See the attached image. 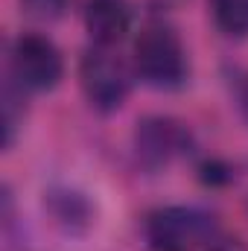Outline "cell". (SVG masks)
I'll list each match as a JSON object with an SVG mask.
<instances>
[{"label": "cell", "instance_id": "10", "mask_svg": "<svg viewBox=\"0 0 248 251\" xmlns=\"http://www.w3.org/2000/svg\"><path fill=\"white\" fill-rule=\"evenodd\" d=\"M21 3H24V9L29 15H35L41 21H56V18L64 15V9H67L70 0H21Z\"/></svg>", "mask_w": 248, "mask_h": 251}, {"label": "cell", "instance_id": "5", "mask_svg": "<svg viewBox=\"0 0 248 251\" xmlns=\"http://www.w3.org/2000/svg\"><path fill=\"white\" fill-rule=\"evenodd\" d=\"M190 149H193V134L181 120L161 117V114L137 120L134 152H137V161L146 170H164L175 158L187 155Z\"/></svg>", "mask_w": 248, "mask_h": 251}, {"label": "cell", "instance_id": "4", "mask_svg": "<svg viewBox=\"0 0 248 251\" xmlns=\"http://www.w3.org/2000/svg\"><path fill=\"white\" fill-rule=\"evenodd\" d=\"M12 79L26 91H56L64 79V59L59 47L41 32H24L12 41L9 53Z\"/></svg>", "mask_w": 248, "mask_h": 251}, {"label": "cell", "instance_id": "9", "mask_svg": "<svg viewBox=\"0 0 248 251\" xmlns=\"http://www.w3.org/2000/svg\"><path fill=\"white\" fill-rule=\"evenodd\" d=\"M21 123H24V88L9 76V82L3 88V146L6 149L15 143Z\"/></svg>", "mask_w": 248, "mask_h": 251}, {"label": "cell", "instance_id": "2", "mask_svg": "<svg viewBox=\"0 0 248 251\" xmlns=\"http://www.w3.org/2000/svg\"><path fill=\"white\" fill-rule=\"evenodd\" d=\"M216 234V219L201 207L167 204L146 216L143 240L149 251H196Z\"/></svg>", "mask_w": 248, "mask_h": 251}, {"label": "cell", "instance_id": "3", "mask_svg": "<svg viewBox=\"0 0 248 251\" xmlns=\"http://www.w3.org/2000/svg\"><path fill=\"white\" fill-rule=\"evenodd\" d=\"M79 85L94 111L114 114L131 94V73L108 47H91L79 59Z\"/></svg>", "mask_w": 248, "mask_h": 251}, {"label": "cell", "instance_id": "6", "mask_svg": "<svg viewBox=\"0 0 248 251\" xmlns=\"http://www.w3.org/2000/svg\"><path fill=\"white\" fill-rule=\"evenodd\" d=\"M128 0H85V29L97 47H114L131 32Z\"/></svg>", "mask_w": 248, "mask_h": 251}, {"label": "cell", "instance_id": "7", "mask_svg": "<svg viewBox=\"0 0 248 251\" xmlns=\"http://www.w3.org/2000/svg\"><path fill=\"white\" fill-rule=\"evenodd\" d=\"M44 207L50 210L53 222L67 234H85L94 225V204L85 193L70 187H53L44 193Z\"/></svg>", "mask_w": 248, "mask_h": 251}, {"label": "cell", "instance_id": "8", "mask_svg": "<svg viewBox=\"0 0 248 251\" xmlns=\"http://www.w3.org/2000/svg\"><path fill=\"white\" fill-rule=\"evenodd\" d=\"M216 29L228 38H248V0H207Z\"/></svg>", "mask_w": 248, "mask_h": 251}, {"label": "cell", "instance_id": "1", "mask_svg": "<svg viewBox=\"0 0 248 251\" xmlns=\"http://www.w3.org/2000/svg\"><path fill=\"white\" fill-rule=\"evenodd\" d=\"M134 73L155 91H178L190 76L187 47L173 26L149 24L134 38Z\"/></svg>", "mask_w": 248, "mask_h": 251}, {"label": "cell", "instance_id": "11", "mask_svg": "<svg viewBox=\"0 0 248 251\" xmlns=\"http://www.w3.org/2000/svg\"><path fill=\"white\" fill-rule=\"evenodd\" d=\"M240 111H243V117L248 120V76H246V82L240 85Z\"/></svg>", "mask_w": 248, "mask_h": 251}]
</instances>
